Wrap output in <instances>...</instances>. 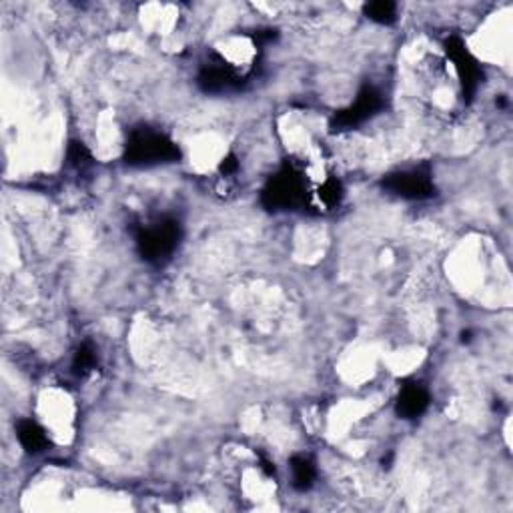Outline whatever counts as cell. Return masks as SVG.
<instances>
[{
	"mask_svg": "<svg viewBox=\"0 0 513 513\" xmlns=\"http://www.w3.org/2000/svg\"><path fill=\"white\" fill-rule=\"evenodd\" d=\"M385 106V99L380 89H375L371 84H365L363 89L357 93L355 101L345 106V109L337 111L331 119V127L333 133H345V131H353L357 127H361L363 123H367L370 119H373L375 114H380Z\"/></svg>",
	"mask_w": 513,
	"mask_h": 513,
	"instance_id": "obj_5",
	"label": "cell"
},
{
	"mask_svg": "<svg viewBox=\"0 0 513 513\" xmlns=\"http://www.w3.org/2000/svg\"><path fill=\"white\" fill-rule=\"evenodd\" d=\"M96 367H99V350H96L93 341L86 339V341L76 347L73 355V373L76 377H84L93 373Z\"/></svg>",
	"mask_w": 513,
	"mask_h": 513,
	"instance_id": "obj_12",
	"label": "cell"
},
{
	"mask_svg": "<svg viewBox=\"0 0 513 513\" xmlns=\"http://www.w3.org/2000/svg\"><path fill=\"white\" fill-rule=\"evenodd\" d=\"M123 159L129 167H159V164L177 163L181 149L169 134L141 127L129 134Z\"/></svg>",
	"mask_w": 513,
	"mask_h": 513,
	"instance_id": "obj_2",
	"label": "cell"
},
{
	"mask_svg": "<svg viewBox=\"0 0 513 513\" xmlns=\"http://www.w3.org/2000/svg\"><path fill=\"white\" fill-rule=\"evenodd\" d=\"M289 468H291L293 488L297 491H307L313 488L317 478V468L315 461L309 458V455H293L291 461H289Z\"/></svg>",
	"mask_w": 513,
	"mask_h": 513,
	"instance_id": "obj_11",
	"label": "cell"
},
{
	"mask_svg": "<svg viewBox=\"0 0 513 513\" xmlns=\"http://www.w3.org/2000/svg\"><path fill=\"white\" fill-rule=\"evenodd\" d=\"M247 76L241 74L233 64L227 63L221 54H212L209 63L201 66L197 74V84L207 94H229L237 93L245 86Z\"/></svg>",
	"mask_w": 513,
	"mask_h": 513,
	"instance_id": "obj_7",
	"label": "cell"
},
{
	"mask_svg": "<svg viewBox=\"0 0 513 513\" xmlns=\"http://www.w3.org/2000/svg\"><path fill=\"white\" fill-rule=\"evenodd\" d=\"M381 189L390 195L408 201H425L435 197V183L433 173L428 163L418 164V167L393 171L381 179Z\"/></svg>",
	"mask_w": 513,
	"mask_h": 513,
	"instance_id": "obj_4",
	"label": "cell"
},
{
	"mask_svg": "<svg viewBox=\"0 0 513 513\" xmlns=\"http://www.w3.org/2000/svg\"><path fill=\"white\" fill-rule=\"evenodd\" d=\"M363 13L370 21L383 26H390L397 21V5L390 3V0H375V3L365 5Z\"/></svg>",
	"mask_w": 513,
	"mask_h": 513,
	"instance_id": "obj_13",
	"label": "cell"
},
{
	"mask_svg": "<svg viewBox=\"0 0 513 513\" xmlns=\"http://www.w3.org/2000/svg\"><path fill=\"white\" fill-rule=\"evenodd\" d=\"M16 438H18V443L23 445V449L26 453H31V455L43 453V451L48 449V445H51V439H48V435H46L43 425L33 421V419L18 421Z\"/></svg>",
	"mask_w": 513,
	"mask_h": 513,
	"instance_id": "obj_10",
	"label": "cell"
},
{
	"mask_svg": "<svg viewBox=\"0 0 513 513\" xmlns=\"http://www.w3.org/2000/svg\"><path fill=\"white\" fill-rule=\"evenodd\" d=\"M431 397L421 383H405L395 400V413L401 419H418L429 409Z\"/></svg>",
	"mask_w": 513,
	"mask_h": 513,
	"instance_id": "obj_8",
	"label": "cell"
},
{
	"mask_svg": "<svg viewBox=\"0 0 513 513\" xmlns=\"http://www.w3.org/2000/svg\"><path fill=\"white\" fill-rule=\"evenodd\" d=\"M443 48L448 59L453 63V69L459 76L463 99L468 103L476 96L478 89L483 83V69L479 61L469 53V48L463 43V38L458 35H451L443 41Z\"/></svg>",
	"mask_w": 513,
	"mask_h": 513,
	"instance_id": "obj_6",
	"label": "cell"
},
{
	"mask_svg": "<svg viewBox=\"0 0 513 513\" xmlns=\"http://www.w3.org/2000/svg\"><path fill=\"white\" fill-rule=\"evenodd\" d=\"M183 239V227L177 219L159 217L141 225L134 233L137 253L151 265H164L177 253Z\"/></svg>",
	"mask_w": 513,
	"mask_h": 513,
	"instance_id": "obj_3",
	"label": "cell"
},
{
	"mask_svg": "<svg viewBox=\"0 0 513 513\" xmlns=\"http://www.w3.org/2000/svg\"><path fill=\"white\" fill-rule=\"evenodd\" d=\"M345 199V187L343 183L337 177H327L321 185H319L313 192H309V202L307 207L317 209L319 212H329L335 211L341 205Z\"/></svg>",
	"mask_w": 513,
	"mask_h": 513,
	"instance_id": "obj_9",
	"label": "cell"
},
{
	"mask_svg": "<svg viewBox=\"0 0 513 513\" xmlns=\"http://www.w3.org/2000/svg\"><path fill=\"white\" fill-rule=\"evenodd\" d=\"M66 163H69L74 169L84 171L91 167L94 159H93V153L83 141H71L69 147H66Z\"/></svg>",
	"mask_w": 513,
	"mask_h": 513,
	"instance_id": "obj_14",
	"label": "cell"
},
{
	"mask_svg": "<svg viewBox=\"0 0 513 513\" xmlns=\"http://www.w3.org/2000/svg\"><path fill=\"white\" fill-rule=\"evenodd\" d=\"M309 191L305 173L295 161H287L273 177H271L263 191H261V205L271 212L295 211L307 207Z\"/></svg>",
	"mask_w": 513,
	"mask_h": 513,
	"instance_id": "obj_1",
	"label": "cell"
},
{
	"mask_svg": "<svg viewBox=\"0 0 513 513\" xmlns=\"http://www.w3.org/2000/svg\"><path fill=\"white\" fill-rule=\"evenodd\" d=\"M237 171H239V161H237V154L233 153H229L225 159L221 161L219 164V173H221V177L222 179H233L237 175Z\"/></svg>",
	"mask_w": 513,
	"mask_h": 513,
	"instance_id": "obj_15",
	"label": "cell"
}]
</instances>
